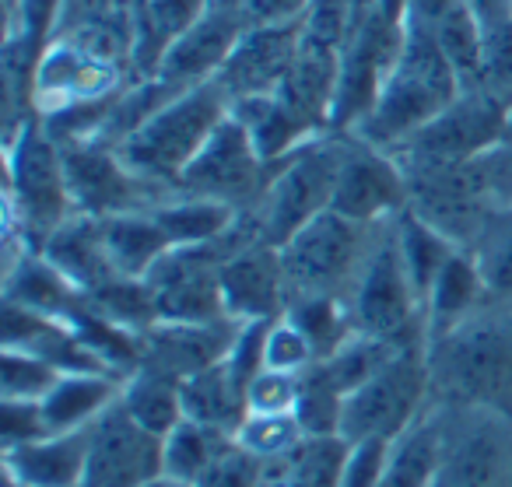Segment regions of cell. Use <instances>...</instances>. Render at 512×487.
<instances>
[{
  "instance_id": "1",
  "label": "cell",
  "mask_w": 512,
  "mask_h": 487,
  "mask_svg": "<svg viewBox=\"0 0 512 487\" xmlns=\"http://www.w3.org/2000/svg\"><path fill=\"white\" fill-rule=\"evenodd\" d=\"M428 351L432 403L512 417V302H484Z\"/></svg>"
},
{
  "instance_id": "2",
  "label": "cell",
  "mask_w": 512,
  "mask_h": 487,
  "mask_svg": "<svg viewBox=\"0 0 512 487\" xmlns=\"http://www.w3.org/2000/svg\"><path fill=\"white\" fill-rule=\"evenodd\" d=\"M4 239H18L29 249L64 225L74 211L60 144L46 134L39 116L4 134Z\"/></svg>"
},
{
  "instance_id": "3",
  "label": "cell",
  "mask_w": 512,
  "mask_h": 487,
  "mask_svg": "<svg viewBox=\"0 0 512 487\" xmlns=\"http://www.w3.org/2000/svg\"><path fill=\"white\" fill-rule=\"evenodd\" d=\"M460 92L463 85L442 57L435 32L404 25L397 64H393L372 113L351 137H362L365 144L393 151L411 134H418L428 120H435Z\"/></svg>"
},
{
  "instance_id": "4",
  "label": "cell",
  "mask_w": 512,
  "mask_h": 487,
  "mask_svg": "<svg viewBox=\"0 0 512 487\" xmlns=\"http://www.w3.org/2000/svg\"><path fill=\"white\" fill-rule=\"evenodd\" d=\"M228 113H232V99L221 88V81H204V85L172 95L116 151L141 179L165 193H176L186 165L200 155V148L211 141V134L225 123Z\"/></svg>"
},
{
  "instance_id": "5",
  "label": "cell",
  "mask_w": 512,
  "mask_h": 487,
  "mask_svg": "<svg viewBox=\"0 0 512 487\" xmlns=\"http://www.w3.org/2000/svg\"><path fill=\"white\" fill-rule=\"evenodd\" d=\"M344 148H348L344 134H320L316 141L302 144L299 151L271 165L264 197L256 200L253 211H246L260 239L281 249L299 228L330 211Z\"/></svg>"
},
{
  "instance_id": "6",
  "label": "cell",
  "mask_w": 512,
  "mask_h": 487,
  "mask_svg": "<svg viewBox=\"0 0 512 487\" xmlns=\"http://www.w3.org/2000/svg\"><path fill=\"white\" fill-rule=\"evenodd\" d=\"M509 134V106L484 88H463L435 120L390 151L404 176L456 169L495 151Z\"/></svg>"
},
{
  "instance_id": "7",
  "label": "cell",
  "mask_w": 512,
  "mask_h": 487,
  "mask_svg": "<svg viewBox=\"0 0 512 487\" xmlns=\"http://www.w3.org/2000/svg\"><path fill=\"white\" fill-rule=\"evenodd\" d=\"M386 225V221H383ZM383 225H358L337 211H323L281 246L292 298L327 295L348 298ZM288 298V302H292Z\"/></svg>"
},
{
  "instance_id": "8",
  "label": "cell",
  "mask_w": 512,
  "mask_h": 487,
  "mask_svg": "<svg viewBox=\"0 0 512 487\" xmlns=\"http://www.w3.org/2000/svg\"><path fill=\"white\" fill-rule=\"evenodd\" d=\"M393 221L379 228L376 246H372L358 281L351 284L344 305H348L355 333L411 347L425 344V323H421V298L407 277L404 260H400Z\"/></svg>"
},
{
  "instance_id": "9",
  "label": "cell",
  "mask_w": 512,
  "mask_h": 487,
  "mask_svg": "<svg viewBox=\"0 0 512 487\" xmlns=\"http://www.w3.org/2000/svg\"><path fill=\"white\" fill-rule=\"evenodd\" d=\"M432 407V372L425 344L397 351L369 382L344 396L341 435L348 442L362 438H400Z\"/></svg>"
},
{
  "instance_id": "10",
  "label": "cell",
  "mask_w": 512,
  "mask_h": 487,
  "mask_svg": "<svg viewBox=\"0 0 512 487\" xmlns=\"http://www.w3.org/2000/svg\"><path fill=\"white\" fill-rule=\"evenodd\" d=\"M439 410L442 463L432 487H512V417L477 407Z\"/></svg>"
},
{
  "instance_id": "11",
  "label": "cell",
  "mask_w": 512,
  "mask_h": 487,
  "mask_svg": "<svg viewBox=\"0 0 512 487\" xmlns=\"http://www.w3.org/2000/svg\"><path fill=\"white\" fill-rule=\"evenodd\" d=\"M404 43V25L390 22L379 11L365 15L351 29L348 43L341 50V67H337V92L334 109H330V134L351 137L372 113L393 64L400 57Z\"/></svg>"
},
{
  "instance_id": "12",
  "label": "cell",
  "mask_w": 512,
  "mask_h": 487,
  "mask_svg": "<svg viewBox=\"0 0 512 487\" xmlns=\"http://www.w3.org/2000/svg\"><path fill=\"white\" fill-rule=\"evenodd\" d=\"M407 186H411L407 211H414L432 228H439L460 249H474L484 228L498 214V200L495 190H491L488 169H484V155L467 165H456V169L411 176Z\"/></svg>"
},
{
  "instance_id": "13",
  "label": "cell",
  "mask_w": 512,
  "mask_h": 487,
  "mask_svg": "<svg viewBox=\"0 0 512 487\" xmlns=\"http://www.w3.org/2000/svg\"><path fill=\"white\" fill-rule=\"evenodd\" d=\"M67 172V190H71L74 211L92 214V218H113L127 211H151L172 193L151 186L141 179L120 151L106 141H71L60 144Z\"/></svg>"
},
{
  "instance_id": "14",
  "label": "cell",
  "mask_w": 512,
  "mask_h": 487,
  "mask_svg": "<svg viewBox=\"0 0 512 487\" xmlns=\"http://www.w3.org/2000/svg\"><path fill=\"white\" fill-rule=\"evenodd\" d=\"M267 179H271V165L260 158L246 127L228 113L225 123L211 134V141L200 148V155L186 165L176 193L221 200V204H232L235 211L246 214L264 197Z\"/></svg>"
},
{
  "instance_id": "15",
  "label": "cell",
  "mask_w": 512,
  "mask_h": 487,
  "mask_svg": "<svg viewBox=\"0 0 512 487\" xmlns=\"http://www.w3.org/2000/svg\"><path fill=\"white\" fill-rule=\"evenodd\" d=\"M134 74L116 60L99 57L71 36L50 39L36 67V116H50L71 106L106 102L120 92Z\"/></svg>"
},
{
  "instance_id": "16",
  "label": "cell",
  "mask_w": 512,
  "mask_h": 487,
  "mask_svg": "<svg viewBox=\"0 0 512 487\" xmlns=\"http://www.w3.org/2000/svg\"><path fill=\"white\" fill-rule=\"evenodd\" d=\"M165 438L130 417L120 400L88 428V466L81 487H148L162 477Z\"/></svg>"
},
{
  "instance_id": "17",
  "label": "cell",
  "mask_w": 512,
  "mask_h": 487,
  "mask_svg": "<svg viewBox=\"0 0 512 487\" xmlns=\"http://www.w3.org/2000/svg\"><path fill=\"white\" fill-rule=\"evenodd\" d=\"M407 200L411 186L397 158L376 144H365L362 137H348L330 211L358 225H383L407 211Z\"/></svg>"
},
{
  "instance_id": "18",
  "label": "cell",
  "mask_w": 512,
  "mask_h": 487,
  "mask_svg": "<svg viewBox=\"0 0 512 487\" xmlns=\"http://www.w3.org/2000/svg\"><path fill=\"white\" fill-rule=\"evenodd\" d=\"M288 277L281 249L249 239L221 267V302L235 323H271L288 309Z\"/></svg>"
},
{
  "instance_id": "19",
  "label": "cell",
  "mask_w": 512,
  "mask_h": 487,
  "mask_svg": "<svg viewBox=\"0 0 512 487\" xmlns=\"http://www.w3.org/2000/svg\"><path fill=\"white\" fill-rule=\"evenodd\" d=\"M242 32H246V18H242L239 8L211 4L197 25H190L183 36H176L165 46L162 60L155 67V78L165 81L172 92H186V88L214 81Z\"/></svg>"
},
{
  "instance_id": "20",
  "label": "cell",
  "mask_w": 512,
  "mask_h": 487,
  "mask_svg": "<svg viewBox=\"0 0 512 487\" xmlns=\"http://www.w3.org/2000/svg\"><path fill=\"white\" fill-rule=\"evenodd\" d=\"M302 43V25H246L228 53L225 67L218 71L221 88L228 99H253L274 95L292 67Z\"/></svg>"
},
{
  "instance_id": "21",
  "label": "cell",
  "mask_w": 512,
  "mask_h": 487,
  "mask_svg": "<svg viewBox=\"0 0 512 487\" xmlns=\"http://www.w3.org/2000/svg\"><path fill=\"white\" fill-rule=\"evenodd\" d=\"M235 319H207V323H155L144 333L141 365L158 368L172 379L186 382L207 368L221 365L239 337Z\"/></svg>"
},
{
  "instance_id": "22",
  "label": "cell",
  "mask_w": 512,
  "mask_h": 487,
  "mask_svg": "<svg viewBox=\"0 0 512 487\" xmlns=\"http://www.w3.org/2000/svg\"><path fill=\"white\" fill-rule=\"evenodd\" d=\"M4 480L22 487H81L88 466V428L43 435L0 452Z\"/></svg>"
},
{
  "instance_id": "23",
  "label": "cell",
  "mask_w": 512,
  "mask_h": 487,
  "mask_svg": "<svg viewBox=\"0 0 512 487\" xmlns=\"http://www.w3.org/2000/svg\"><path fill=\"white\" fill-rule=\"evenodd\" d=\"M337 67H341V50L313 43V39L302 36L299 53H295L292 67H288L285 81H281V88H278L285 106L292 109L302 123H309L316 134H330Z\"/></svg>"
},
{
  "instance_id": "24",
  "label": "cell",
  "mask_w": 512,
  "mask_h": 487,
  "mask_svg": "<svg viewBox=\"0 0 512 487\" xmlns=\"http://www.w3.org/2000/svg\"><path fill=\"white\" fill-rule=\"evenodd\" d=\"M39 253L74 284L88 295V291L109 284L116 274L113 260L106 249V232H102V218L92 214H71L50 239L43 242Z\"/></svg>"
},
{
  "instance_id": "25",
  "label": "cell",
  "mask_w": 512,
  "mask_h": 487,
  "mask_svg": "<svg viewBox=\"0 0 512 487\" xmlns=\"http://www.w3.org/2000/svg\"><path fill=\"white\" fill-rule=\"evenodd\" d=\"M488 302V288H484L481 267H477L470 249H456L453 260L442 267V274L435 277L432 291L425 298V347L435 344L439 337L453 333L460 323H467L481 305Z\"/></svg>"
},
{
  "instance_id": "26",
  "label": "cell",
  "mask_w": 512,
  "mask_h": 487,
  "mask_svg": "<svg viewBox=\"0 0 512 487\" xmlns=\"http://www.w3.org/2000/svg\"><path fill=\"white\" fill-rule=\"evenodd\" d=\"M123 379L106 372H71L60 375L57 386L43 396L39 410L53 435L60 431H81L92 428L116 400H120Z\"/></svg>"
},
{
  "instance_id": "27",
  "label": "cell",
  "mask_w": 512,
  "mask_h": 487,
  "mask_svg": "<svg viewBox=\"0 0 512 487\" xmlns=\"http://www.w3.org/2000/svg\"><path fill=\"white\" fill-rule=\"evenodd\" d=\"M348 449L344 435L299 438L288 452L264 459V487H341Z\"/></svg>"
},
{
  "instance_id": "28",
  "label": "cell",
  "mask_w": 512,
  "mask_h": 487,
  "mask_svg": "<svg viewBox=\"0 0 512 487\" xmlns=\"http://www.w3.org/2000/svg\"><path fill=\"white\" fill-rule=\"evenodd\" d=\"M232 116L246 127L249 141L256 144V151H260V158H264L267 165L281 162V158H288L292 151H299L302 144L320 137L309 123H302L299 116L285 106V99H281L278 92L232 102Z\"/></svg>"
},
{
  "instance_id": "29",
  "label": "cell",
  "mask_w": 512,
  "mask_h": 487,
  "mask_svg": "<svg viewBox=\"0 0 512 487\" xmlns=\"http://www.w3.org/2000/svg\"><path fill=\"white\" fill-rule=\"evenodd\" d=\"M102 232H106L109 260L120 277H148L151 267L172 249L155 211H127L102 218Z\"/></svg>"
},
{
  "instance_id": "30",
  "label": "cell",
  "mask_w": 512,
  "mask_h": 487,
  "mask_svg": "<svg viewBox=\"0 0 512 487\" xmlns=\"http://www.w3.org/2000/svg\"><path fill=\"white\" fill-rule=\"evenodd\" d=\"M183 414L186 421H197L204 428L235 435L242 428V421L249 417L246 389L235 382V375L221 361V365L207 368L200 375H190L183 382Z\"/></svg>"
},
{
  "instance_id": "31",
  "label": "cell",
  "mask_w": 512,
  "mask_h": 487,
  "mask_svg": "<svg viewBox=\"0 0 512 487\" xmlns=\"http://www.w3.org/2000/svg\"><path fill=\"white\" fill-rule=\"evenodd\" d=\"M158 225L165 228L172 249L176 246H204V242H218L239 225L242 211L232 204L207 197H190V193H172L158 207H151Z\"/></svg>"
},
{
  "instance_id": "32",
  "label": "cell",
  "mask_w": 512,
  "mask_h": 487,
  "mask_svg": "<svg viewBox=\"0 0 512 487\" xmlns=\"http://www.w3.org/2000/svg\"><path fill=\"white\" fill-rule=\"evenodd\" d=\"M120 403L130 410L134 421H141L155 435H169L179 421H186L183 414V382L172 375L158 372V368L137 365L134 372L123 379Z\"/></svg>"
},
{
  "instance_id": "33",
  "label": "cell",
  "mask_w": 512,
  "mask_h": 487,
  "mask_svg": "<svg viewBox=\"0 0 512 487\" xmlns=\"http://www.w3.org/2000/svg\"><path fill=\"white\" fill-rule=\"evenodd\" d=\"M393 228H397L400 260H404V270L421 298V312H425V298H428V291H432L435 277L442 274V267L453 260V253L460 246H456L453 239H446L439 228L428 225L425 218H418L414 211L397 214Z\"/></svg>"
},
{
  "instance_id": "34",
  "label": "cell",
  "mask_w": 512,
  "mask_h": 487,
  "mask_svg": "<svg viewBox=\"0 0 512 487\" xmlns=\"http://www.w3.org/2000/svg\"><path fill=\"white\" fill-rule=\"evenodd\" d=\"M414 347V344H411ZM397 351H404V344H393V340H379V337H365V333H351L341 347H337L330 358L316 361V372L337 389V393H355L362 382H369L386 361Z\"/></svg>"
},
{
  "instance_id": "35",
  "label": "cell",
  "mask_w": 512,
  "mask_h": 487,
  "mask_svg": "<svg viewBox=\"0 0 512 487\" xmlns=\"http://www.w3.org/2000/svg\"><path fill=\"white\" fill-rule=\"evenodd\" d=\"M228 438L232 435L204 428V424H197V421H179L176 428L165 435L162 477L183 480V484H197Z\"/></svg>"
},
{
  "instance_id": "36",
  "label": "cell",
  "mask_w": 512,
  "mask_h": 487,
  "mask_svg": "<svg viewBox=\"0 0 512 487\" xmlns=\"http://www.w3.org/2000/svg\"><path fill=\"white\" fill-rule=\"evenodd\" d=\"M285 316L309 337V344H313V351H316V361L330 358V354L355 333L344 298H327V295L292 298Z\"/></svg>"
},
{
  "instance_id": "37",
  "label": "cell",
  "mask_w": 512,
  "mask_h": 487,
  "mask_svg": "<svg viewBox=\"0 0 512 487\" xmlns=\"http://www.w3.org/2000/svg\"><path fill=\"white\" fill-rule=\"evenodd\" d=\"M88 305L95 312H102L109 323L123 326V330L137 333V337H144L158 323L155 295H151L144 277H113L102 288L88 291Z\"/></svg>"
},
{
  "instance_id": "38",
  "label": "cell",
  "mask_w": 512,
  "mask_h": 487,
  "mask_svg": "<svg viewBox=\"0 0 512 487\" xmlns=\"http://www.w3.org/2000/svg\"><path fill=\"white\" fill-rule=\"evenodd\" d=\"M435 43H439L446 64L456 71L463 88H477L481 81V60H484V25L470 15L467 4L449 11L439 25H435Z\"/></svg>"
},
{
  "instance_id": "39",
  "label": "cell",
  "mask_w": 512,
  "mask_h": 487,
  "mask_svg": "<svg viewBox=\"0 0 512 487\" xmlns=\"http://www.w3.org/2000/svg\"><path fill=\"white\" fill-rule=\"evenodd\" d=\"M470 253L481 267L491 302H512V211H498Z\"/></svg>"
},
{
  "instance_id": "40",
  "label": "cell",
  "mask_w": 512,
  "mask_h": 487,
  "mask_svg": "<svg viewBox=\"0 0 512 487\" xmlns=\"http://www.w3.org/2000/svg\"><path fill=\"white\" fill-rule=\"evenodd\" d=\"M295 424L302 428V435L323 438V435H341V417H344V393H337L316 368L302 372L299 400L292 410Z\"/></svg>"
},
{
  "instance_id": "41",
  "label": "cell",
  "mask_w": 512,
  "mask_h": 487,
  "mask_svg": "<svg viewBox=\"0 0 512 487\" xmlns=\"http://www.w3.org/2000/svg\"><path fill=\"white\" fill-rule=\"evenodd\" d=\"M60 375L64 372H57L50 361L18 351V347H4V354H0V400L43 403V396L57 386Z\"/></svg>"
},
{
  "instance_id": "42",
  "label": "cell",
  "mask_w": 512,
  "mask_h": 487,
  "mask_svg": "<svg viewBox=\"0 0 512 487\" xmlns=\"http://www.w3.org/2000/svg\"><path fill=\"white\" fill-rule=\"evenodd\" d=\"M299 438H306V435H302V428L295 424L292 414H249L246 421H242V428L235 431V442L260 459L281 456V452L292 449Z\"/></svg>"
},
{
  "instance_id": "43",
  "label": "cell",
  "mask_w": 512,
  "mask_h": 487,
  "mask_svg": "<svg viewBox=\"0 0 512 487\" xmlns=\"http://www.w3.org/2000/svg\"><path fill=\"white\" fill-rule=\"evenodd\" d=\"M477 88L512 106V18L484 29V60Z\"/></svg>"
},
{
  "instance_id": "44",
  "label": "cell",
  "mask_w": 512,
  "mask_h": 487,
  "mask_svg": "<svg viewBox=\"0 0 512 487\" xmlns=\"http://www.w3.org/2000/svg\"><path fill=\"white\" fill-rule=\"evenodd\" d=\"M193 487H264V459L242 449L232 435Z\"/></svg>"
},
{
  "instance_id": "45",
  "label": "cell",
  "mask_w": 512,
  "mask_h": 487,
  "mask_svg": "<svg viewBox=\"0 0 512 487\" xmlns=\"http://www.w3.org/2000/svg\"><path fill=\"white\" fill-rule=\"evenodd\" d=\"M264 361H267V368H274V372L302 375L316 365V351H313V344H309L306 333H302L288 316H281L267 326Z\"/></svg>"
},
{
  "instance_id": "46",
  "label": "cell",
  "mask_w": 512,
  "mask_h": 487,
  "mask_svg": "<svg viewBox=\"0 0 512 487\" xmlns=\"http://www.w3.org/2000/svg\"><path fill=\"white\" fill-rule=\"evenodd\" d=\"M355 25H358L355 0H313L306 22H302V36L313 39V43L344 50Z\"/></svg>"
},
{
  "instance_id": "47",
  "label": "cell",
  "mask_w": 512,
  "mask_h": 487,
  "mask_svg": "<svg viewBox=\"0 0 512 487\" xmlns=\"http://www.w3.org/2000/svg\"><path fill=\"white\" fill-rule=\"evenodd\" d=\"M64 0H4V32H22L46 46L57 32Z\"/></svg>"
},
{
  "instance_id": "48",
  "label": "cell",
  "mask_w": 512,
  "mask_h": 487,
  "mask_svg": "<svg viewBox=\"0 0 512 487\" xmlns=\"http://www.w3.org/2000/svg\"><path fill=\"white\" fill-rule=\"evenodd\" d=\"M390 452H393V438H362V442H351L341 487H383L386 470H390Z\"/></svg>"
},
{
  "instance_id": "49",
  "label": "cell",
  "mask_w": 512,
  "mask_h": 487,
  "mask_svg": "<svg viewBox=\"0 0 512 487\" xmlns=\"http://www.w3.org/2000/svg\"><path fill=\"white\" fill-rule=\"evenodd\" d=\"M299 386H302V375L264 368L246 389L249 414H292L295 400H299Z\"/></svg>"
},
{
  "instance_id": "50",
  "label": "cell",
  "mask_w": 512,
  "mask_h": 487,
  "mask_svg": "<svg viewBox=\"0 0 512 487\" xmlns=\"http://www.w3.org/2000/svg\"><path fill=\"white\" fill-rule=\"evenodd\" d=\"M0 414H4V424H0L4 449H15V445H25V442H36V438H43V435H53V431L46 428L39 403L0 400Z\"/></svg>"
},
{
  "instance_id": "51",
  "label": "cell",
  "mask_w": 512,
  "mask_h": 487,
  "mask_svg": "<svg viewBox=\"0 0 512 487\" xmlns=\"http://www.w3.org/2000/svg\"><path fill=\"white\" fill-rule=\"evenodd\" d=\"M313 0H239L246 25H302Z\"/></svg>"
},
{
  "instance_id": "52",
  "label": "cell",
  "mask_w": 512,
  "mask_h": 487,
  "mask_svg": "<svg viewBox=\"0 0 512 487\" xmlns=\"http://www.w3.org/2000/svg\"><path fill=\"white\" fill-rule=\"evenodd\" d=\"M484 169H488L498 211H512V137L484 155Z\"/></svg>"
},
{
  "instance_id": "53",
  "label": "cell",
  "mask_w": 512,
  "mask_h": 487,
  "mask_svg": "<svg viewBox=\"0 0 512 487\" xmlns=\"http://www.w3.org/2000/svg\"><path fill=\"white\" fill-rule=\"evenodd\" d=\"M460 4H463V0H407L404 22H400V25H414V29L435 32V25H439L449 11L460 8Z\"/></svg>"
},
{
  "instance_id": "54",
  "label": "cell",
  "mask_w": 512,
  "mask_h": 487,
  "mask_svg": "<svg viewBox=\"0 0 512 487\" xmlns=\"http://www.w3.org/2000/svg\"><path fill=\"white\" fill-rule=\"evenodd\" d=\"M470 8V15L477 18V22L488 29V25H498V22H505V18H512V11H509V0H463Z\"/></svg>"
},
{
  "instance_id": "55",
  "label": "cell",
  "mask_w": 512,
  "mask_h": 487,
  "mask_svg": "<svg viewBox=\"0 0 512 487\" xmlns=\"http://www.w3.org/2000/svg\"><path fill=\"white\" fill-rule=\"evenodd\" d=\"M376 4H379V0H355V15H358V22H362L365 15H372V11H376Z\"/></svg>"
},
{
  "instance_id": "56",
  "label": "cell",
  "mask_w": 512,
  "mask_h": 487,
  "mask_svg": "<svg viewBox=\"0 0 512 487\" xmlns=\"http://www.w3.org/2000/svg\"><path fill=\"white\" fill-rule=\"evenodd\" d=\"M148 487H193V484H183V480H172V477H158V480H151Z\"/></svg>"
},
{
  "instance_id": "57",
  "label": "cell",
  "mask_w": 512,
  "mask_h": 487,
  "mask_svg": "<svg viewBox=\"0 0 512 487\" xmlns=\"http://www.w3.org/2000/svg\"><path fill=\"white\" fill-rule=\"evenodd\" d=\"M211 4H228V8H239V0H211Z\"/></svg>"
},
{
  "instance_id": "58",
  "label": "cell",
  "mask_w": 512,
  "mask_h": 487,
  "mask_svg": "<svg viewBox=\"0 0 512 487\" xmlns=\"http://www.w3.org/2000/svg\"><path fill=\"white\" fill-rule=\"evenodd\" d=\"M512 137V106H509V134H505V141Z\"/></svg>"
},
{
  "instance_id": "59",
  "label": "cell",
  "mask_w": 512,
  "mask_h": 487,
  "mask_svg": "<svg viewBox=\"0 0 512 487\" xmlns=\"http://www.w3.org/2000/svg\"><path fill=\"white\" fill-rule=\"evenodd\" d=\"M4 487H22V484H15V480H4Z\"/></svg>"
},
{
  "instance_id": "60",
  "label": "cell",
  "mask_w": 512,
  "mask_h": 487,
  "mask_svg": "<svg viewBox=\"0 0 512 487\" xmlns=\"http://www.w3.org/2000/svg\"><path fill=\"white\" fill-rule=\"evenodd\" d=\"M509 11H512V0H509Z\"/></svg>"
}]
</instances>
